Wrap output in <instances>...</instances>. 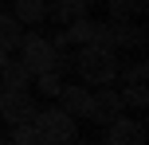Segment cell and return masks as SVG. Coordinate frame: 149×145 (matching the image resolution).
Returning a JSON list of instances; mask_svg holds the SVG:
<instances>
[{
	"label": "cell",
	"instance_id": "obj_1",
	"mask_svg": "<svg viewBox=\"0 0 149 145\" xmlns=\"http://www.w3.org/2000/svg\"><path fill=\"white\" fill-rule=\"evenodd\" d=\"M71 67H74V75H79L86 86H106V83H114V78H118L122 63H118V55H114V47L82 43L79 51H74Z\"/></svg>",
	"mask_w": 149,
	"mask_h": 145
},
{
	"label": "cell",
	"instance_id": "obj_4",
	"mask_svg": "<svg viewBox=\"0 0 149 145\" xmlns=\"http://www.w3.org/2000/svg\"><path fill=\"white\" fill-rule=\"evenodd\" d=\"M102 130H106V137L98 145H145V122L126 118V110H122L114 122H106Z\"/></svg>",
	"mask_w": 149,
	"mask_h": 145
},
{
	"label": "cell",
	"instance_id": "obj_6",
	"mask_svg": "<svg viewBox=\"0 0 149 145\" xmlns=\"http://www.w3.org/2000/svg\"><path fill=\"white\" fill-rule=\"evenodd\" d=\"M36 102H31L28 90H4L0 94V118H4L8 126H20V122H31L36 118Z\"/></svg>",
	"mask_w": 149,
	"mask_h": 145
},
{
	"label": "cell",
	"instance_id": "obj_23",
	"mask_svg": "<svg viewBox=\"0 0 149 145\" xmlns=\"http://www.w3.org/2000/svg\"><path fill=\"white\" fill-rule=\"evenodd\" d=\"M0 94H4V83H0Z\"/></svg>",
	"mask_w": 149,
	"mask_h": 145
},
{
	"label": "cell",
	"instance_id": "obj_18",
	"mask_svg": "<svg viewBox=\"0 0 149 145\" xmlns=\"http://www.w3.org/2000/svg\"><path fill=\"white\" fill-rule=\"evenodd\" d=\"M118 78H122V83H145V78H149V63H145V59L130 63L126 71H118Z\"/></svg>",
	"mask_w": 149,
	"mask_h": 145
},
{
	"label": "cell",
	"instance_id": "obj_8",
	"mask_svg": "<svg viewBox=\"0 0 149 145\" xmlns=\"http://www.w3.org/2000/svg\"><path fill=\"white\" fill-rule=\"evenodd\" d=\"M55 98H59V110H67L74 122L90 114V86H86V83H71V86H63Z\"/></svg>",
	"mask_w": 149,
	"mask_h": 145
},
{
	"label": "cell",
	"instance_id": "obj_19",
	"mask_svg": "<svg viewBox=\"0 0 149 145\" xmlns=\"http://www.w3.org/2000/svg\"><path fill=\"white\" fill-rule=\"evenodd\" d=\"M94 47H114V35H110V24L106 20H94V35H90Z\"/></svg>",
	"mask_w": 149,
	"mask_h": 145
},
{
	"label": "cell",
	"instance_id": "obj_24",
	"mask_svg": "<svg viewBox=\"0 0 149 145\" xmlns=\"http://www.w3.org/2000/svg\"><path fill=\"white\" fill-rule=\"evenodd\" d=\"M86 4H98V0H86Z\"/></svg>",
	"mask_w": 149,
	"mask_h": 145
},
{
	"label": "cell",
	"instance_id": "obj_7",
	"mask_svg": "<svg viewBox=\"0 0 149 145\" xmlns=\"http://www.w3.org/2000/svg\"><path fill=\"white\" fill-rule=\"evenodd\" d=\"M110 24V35H114V47H126V51H145V24H130V20H106Z\"/></svg>",
	"mask_w": 149,
	"mask_h": 145
},
{
	"label": "cell",
	"instance_id": "obj_14",
	"mask_svg": "<svg viewBox=\"0 0 149 145\" xmlns=\"http://www.w3.org/2000/svg\"><path fill=\"white\" fill-rule=\"evenodd\" d=\"M122 106H130V110H145L149 106V90H145V83H122Z\"/></svg>",
	"mask_w": 149,
	"mask_h": 145
},
{
	"label": "cell",
	"instance_id": "obj_17",
	"mask_svg": "<svg viewBox=\"0 0 149 145\" xmlns=\"http://www.w3.org/2000/svg\"><path fill=\"white\" fill-rule=\"evenodd\" d=\"M4 137H8V145H36V130H31V122H20V126H12Z\"/></svg>",
	"mask_w": 149,
	"mask_h": 145
},
{
	"label": "cell",
	"instance_id": "obj_2",
	"mask_svg": "<svg viewBox=\"0 0 149 145\" xmlns=\"http://www.w3.org/2000/svg\"><path fill=\"white\" fill-rule=\"evenodd\" d=\"M31 130H36V145H71L79 137V126L67 110L59 106H47V110H36L31 118Z\"/></svg>",
	"mask_w": 149,
	"mask_h": 145
},
{
	"label": "cell",
	"instance_id": "obj_15",
	"mask_svg": "<svg viewBox=\"0 0 149 145\" xmlns=\"http://www.w3.org/2000/svg\"><path fill=\"white\" fill-rule=\"evenodd\" d=\"M36 90L43 94V98H55V94L63 90V71H59V67L39 71V75H36Z\"/></svg>",
	"mask_w": 149,
	"mask_h": 145
},
{
	"label": "cell",
	"instance_id": "obj_9",
	"mask_svg": "<svg viewBox=\"0 0 149 145\" xmlns=\"http://www.w3.org/2000/svg\"><path fill=\"white\" fill-rule=\"evenodd\" d=\"M86 0H47V20H55L59 28H67L71 20H79V16H86Z\"/></svg>",
	"mask_w": 149,
	"mask_h": 145
},
{
	"label": "cell",
	"instance_id": "obj_20",
	"mask_svg": "<svg viewBox=\"0 0 149 145\" xmlns=\"http://www.w3.org/2000/svg\"><path fill=\"white\" fill-rule=\"evenodd\" d=\"M8 55H12V51H0V67H4V63H8Z\"/></svg>",
	"mask_w": 149,
	"mask_h": 145
},
{
	"label": "cell",
	"instance_id": "obj_16",
	"mask_svg": "<svg viewBox=\"0 0 149 145\" xmlns=\"http://www.w3.org/2000/svg\"><path fill=\"white\" fill-rule=\"evenodd\" d=\"M63 31H67V43L82 47V43H90V35H94V20H90V16H79V20H71Z\"/></svg>",
	"mask_w": 149,
	"mask_h": 145
},
{
	"label": "cell",
	"instance_id": "obj_5",
	"mask_svg": "<svg viewBox=\"0 0 149 145\" xmlns=\"http://www.w3.org/2000/svg\"><path fill=\"white\" fill-rule=\"evenodd\" d=\"M122 110H126V106H122V94L114 90L110 83H106V86H94V90H90V114H86V118H90L94 126L114 122Z\"/></svg>",
	"mask_w": 149,
	"mask_h": 145
},
{
	"label": "cell",
	"instance_id": "obj_11",
	"mask_svg": "<svg viewBox=\"0 0 149 145\" xmlns=\"http://www.w3.org/2000/svg\"><path fill=\"white\" fill-rule=\"evenodd\" d=\"M16 24L20 28H36V24L47 20V0H16Z\"/></svg>",
	"mask_w": 149,
	"mask_h": 145
},
{
	"label": "cell",
	"instance_id": "obj_13",
	"mask_svg": "<svg viewBox=\"0 0 149 145\" xmlns=\"http://www.w3.org/2000/svg\"><path fill=\"white\" fill-rule=\"evenodd\" d=\"M106 8H110V20H134L149 8V0H106Z\"/></svg>",
	"mask_w": 149,
	"mask_h": 145
},
{
	"label": "cell",
	"instance_id": "obj_22",
	"mask_svg": "<svg viewBox=\"0 0 149 145\" xmlns=\"http://www.w3.org/2000/svg\"><path fill=\"white\" fill-rule=\"evenodd\" d=\"M0 145H8V137H4V133H0Z\"/></svg>",
	"mask_w": 149,
	"mask_h": 145
},
{
	"label": "cell",
	"instance_id": "obj_12",
	"mask_svg": "<svg viewBox=\"0 0 149 145\" xmlns=\"http://www.w3.org/2000/svg\"><path fill=\"white\" fill-rule=\"evenodd\" d=\"M20 35H24V28L16 24V16L0 12V51H16L20 47Z\"/></svg>",
	"mask_w": 149,
	"mask_h": 145
},
{
	"label": "cell",
	"instance_id": "obj_21",
	"mask_svg": "<svg viewBox=\"0 0 149 145\" xmlns=\"http://www.w3.org/2000/svg\"><path fill=\"white\" fill-rule=\"evenodd\" d=\"M71 145H94V141H71Z\"/></svg>",
	"mask_w": 149,
	"mask_h": 145
},
{
	"label": "cell",
	"instance_id": "obj_25",
	"mask_svg": "<svg viewBox=\"0 0 149 145\" xmlns=\"http://www.w3.org/2000/svg\"><path fill=\"white\" fill-rule=\"evenodd\" d=\"M0 8H4V0H0Z\"/></svg>",
	"mask_w": 149,
	"mask_h": 145
},
{
	"label": "cell",
	"instance_id": "obj_10",
	"mask_svg": "<svg viewBox=\"0 0 149 145\" xmlns=\"http://www.w3.org/2000/svg\"><path fill=\"white\" fill-rule=\"evenodd\" d=\"M31 78H36V75H31L20 59H12V55H8V63L0 67V83H4V90H28Z\"/></svg>",
	"mask_w": 149,
	"mask_h": 145
},
{
	"label": "cell",
	"instance_id": "obj_3",
	"mask_svg": "<svg viewBox=\"0 0 149 145\" xmlns=\"http://www.w3.org/2000/svg\"><path fill=\"white\" fill-rule=\"evenodd\" d=\"M16 51H20V63L31 71V75H39V71H51V67H55V55H59V51L51 47V39H43L39 31H24Z\"/></svg>",
	"mask_w": 149,
	"mask_h": 145
}]
</instances>
